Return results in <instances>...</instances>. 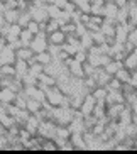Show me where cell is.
<instances>
[{
  "instance_id": "7bdbcfd3",
  "label": "cell",
  "mask_w": 137,
  "mask_h": 154,
  "mask_svg": "<svg viewBox=\"0 0 137 154\" xmlns=\"http://www.w3.org/2000/svg\"><path fill=\"white\" fill-rule=\"evenodd\" d=\"M0 88H2V85H0Z\"/></svg>"
},
{
  "instance_id": "6da1fadb",
  "label": "cell",
  "mask_w": 137,
  "mask_h": 154,
  "mask_svg": "<svg viewBox=\"0 0 137 154\" xmlns=\"http://www.w3.org/2000/svg\"><path fill=\"white\" fill-rule=\"evenodd\" d=\"M29 48H31L34 53H42V51H47L49 49V41H47V32L46 31H41L39 34H36L34 36V39H32V42L29 44Z\"/></svg>"
},
{
  "instance_id": "2e32d148",
  "label": "cell",
  "mask_w": 137,
  "mask_h": 154,
  "mask_svg": "<svg viewBox=\"0 0 137 154\" xmlns=\"http://www.w3.org/2000/svg\"><path fill=\"white\" fill-rule=\"evenodd\" d=\"M36 61L37 63H41V64H44V66H47V64H51L53 61H54V56L51 54L49 49H47V51H42V53H37Z\"/></svg>"
},
{
  "instance_id": "52a82bcc",
  "label": "cell",
  "mask_w": 137,
  "mask_h": 154,
  "mask_svg": "<svg viewBox=\"0 0 137 154\" xmlns=\"http://www.w3.org/2000/svg\"><path fill=\"white\" fill-rule=\"evenodd\" d=\"M119 10H120V7L115 4L114 0H107L105 7H103V17L105 19H117Z\"/></svg>"
},
{
  "instance_id": "cb8c5ba5",
  "label": "cell",
  "mask_w": 137,
  "mask_h": 154,
  "mask_svg": "<svg viewBox=\"0 0 137 154\" xmlns=\"http://www.w3.org/2000/svg\"><path fill=\"white\" fill-rule=\"evenodd\" d=\"M46 9H47V14H49L51 19H59L61 14H63V9H59V7L54 5V4H47Z\"/></svg>"
},
{
  "instance_id": "e575fe53",
  "label": "cell",
  "mask_w": 137,
  "mask_h": 154,
  "mask_svg": "<svg viewBox=\"0 0 137 154\" xmlns=\"http://www.w3.org/2000/svg\"><path fill=\"white\" fill-rule=\"evenodd\" d=\"M75 59L80 61V63H87L88 61V51L87 49H80L76 54H75Z\"/></svg>"
},
{
  "instance_id": "8d00e7d4",
  "label": "cell",
  "mask_w": 137,
  "mask_h": 154,
  "mask_svg": "<svg viewBox=\"0 0 137 154\" xmlns=\"http://www.w3.org/2000/svg\"><path fill=\"white\" fill-rule=\"evenodd\" d=\"M76 9H78V7H76V4H75L73 0H68V4H66V7H64V12H68V14L71 15Z\"/></svg>"
},
{
  "instance_id": "74e56055",
  "label": "cell",
  "mask_w": 137,
  "mask_h": 154,
  "mask_svg": "<svg viewBox=\"0 0 137 154\" xmlns=\"http://www.w3.org/2000/svg\"><path fill=\"white\" fill-rule=\"evenodd\" d=\"M87 29H88L90 32H98V31H102V26H100V24H95V22H91V20H90V22L87 24Z\"/></svg>"
},
{
  "instance_id": "836d02e7",
  "label": "cell",
  "mask_w": 137,
  "mask_h": 154,
  "mask_svg": "<svg viewBox=\"0 0 137 154\" xmlns=\"http://www.w3.org/2000/svg\"><path fill=\"white\" fill-rule=\"evenodd\" d=\"M93 34V39H95V44H103V42H107V36L103 34L102 31H98V32H91Z\"/></svg>"
},
{
  "instance_id": "7402d4cb",
  "label": "cell",
  "mask_w": 137,
  "mask_h": 154,
  "mask_svg": "<svg viewBox=\"0 0 137 154\" xmlns=\"http://www.w3.org/2000/svg\"><path fill=\"white\" fill-rule=\"evenodd\" d=\"M19 39H20L22 46H29V44L32 42V39H34V34H32V32L29 31L27 27H24L22 32H20V36H19Z\"/></svg>"
},
{
  "instance_id": "b9f144b4",
  "label": "cell",
  "mask_w": 137,
  "mask_h": 154,
  "mask_svg": "<svg viewBox=\"0 0 137 154\" xmlns=\"http://www.w3.org/2000/svg\"><path fill=\"white\" fill-rule=\"evenodd\" d=\"M7 26V22H5V17H4V14H0V31Z\"/></svg>"
},
{
  "instance_id": "f546056e",
  "label": "cell",
  "mask_w": 137,
  "mask_h": 154,
  "mask_svg": "<svg viewBox=\"0 0 137 154\" xmlns=\"http://www.w3.org/2000/svg\"><path fill=\"white\" fill-rule=\"evenodd\" d=\"M122 86H123V83L120 82L117 76H114V78H112V80L108 82L107 88H108V91H112V90H122Z\"/></svg>"
},
{
  "instance_id": "603a6c76",
  "label": "cell",
  "mask_w": 137,
  "mask_h": 154,
  "mask_svg": "<svg viewBox=\"0 0 137 154\" xmlns=\"http://www.w3.org/2000/svg\"><path fill=\"white\" fill-rule=\"evenodd\" d=\"M27 110L31 113H37L39 110H42V102L36 98H27Z\"/></svg>"
},
{
  "instance_id": "8992f818",
  "label": "cell",
  "mask_w": 137,
  "mask_h": 154,
  "mask_svg": "<svg viewBox=\"0 0 137 154\" xmlns=\"http://www.w3.org/2000/svg\"><path fill=\"white\" fill-rule=\"evenodd\" d=\"M15 98H17V93H15L12 88H9V86H2V88H0V102L4 105L14 103Z\"/></svg>"
},
{
  "instance_id": "d590c367",
  "label": "cell",
  "mask_w": 137,
  "mask_h": 154,
  "mask_svg": "<svg viewBox=\"0 0 137 154\" xmlns=\"http://www.w3.org/2000/svg\"><path fill=\"white\" fill-rule=\"evenodd\" d=\"M81 15H83V12L80 9H76L73 12V14H71V22H75V24H80L81 22Z\"/></svg>"
},
{
  "instance_id": "4316f807",
  "label": "cell",
  "mask_w": 137,
  "mask_h": 154,
  "mask_svg": "<svg viewBox=\"0 0 137 154\" xmlns=\"http://www.w3.org/2000/svg\"><path fill=\"white\" fill-rule=\"evenodd\" d=\"M0 73H2V76L14 78L15 76V66L14 64H4V66H0Z\"/></svg>"
},
{
  "instance_id": "3957f363",
  "label": "cell",
  "mask_w": 137,
  "mask_h": 154,
  "mask_svg": "<svg viewBox=\"0 0 137 154\" xmlns=\"http://www.w3.org/2000/svg\"><path fill=\"white\" fill-rule=\"evenodd\" d=\"M95 107H96V98H95V95H93L91 91L85 93L83 103H81V107H80V110H81V113H83V117L87 119V117H90V115H93V110H95Z\"/></svg>"
},
{
  "instance_id": "9c48e42d",
  "label": "cell",
  "mask_w": 137,
  "mask_h": 154,
  "mask_svg": "<svg viewBox=\"0 0 137 154\" xmlns=\"http://www.w3.org/2000/svg\"><path fill=\"white\" fill-rule=\"evenodd\" d=\"M14 66H15V78H20V80L27 75L29 68H31L29 61H26V59H15Z\"/></svg>"
},
{
  "instance_id": "4fadbf2b",
  "label": "cell",
  "mask_w": 137,
  "mask_h": 154,
  "mask_svg": "<svg viewBox=\"0 0 137 154\" xmlns=\"http://www.w3.org/2000/svg\"><path fill=\"white\" fill-rule=\"evenodd\" d=\"M91 93L95 95L96 103H107V95H108V88L107 86H96Z\"/></svg>"
},
{
  "instance_id": "8fae6325",
  "label": "cell",
  "mask_w": 137,
  "mask_h": 154,
  "mask_svg": "<svg viewBox=\"0 0 137 154\" xmlns=\"http://www.w3.org/2000/svg\"><path fill=\"white\" fill-rule=\"evenodd\" d=\"M68 127H69V131H71V134H85V131H87L85 119L83 117H75Z\"/></svg>"
},
{
  "instance_id": "e0dca14e",
  "label": "cell",
  "mask_w": 137,
  "mask_h": 154,
  "mask_svg": "<svg viewBox=\"0 0 137 154\" xmlns=\"http://www.w3.org/2000/svg\"><path fill=\"white\" fill-rule=\"evenodd\" d=\"M80 41H81V48L83 49H91L93 46H95V39H93V34H91L90 31L88 32H85L81 37H80Z\"/></svg>"
},
{
  "instance_id": "484cf974",
  "label": "cell",
  "mask_w": 137,
  "mask_h": 154,
  "mask_svg": "<svg viewBox=\"0 0 137 154\" xmlns=\"http://www.w3.org/2000/svg\"><path fill=\"white\" fill-rule=\"evenodd\" d=\"M44 68H46L44 64H41V63H37V61H36V63H32V64H31V68H29V73L39 78V76L42 75V73H44Z\"/></svg>"
},
{
  "instance_id": "9a60e30c",
  "label": "cell",
  "mask_w": 137,
  "mask_h": 154,
  "mask_svg": "<svg viewBox=\"0 0 137 154\" xmlns=\"http://www.w3.org/2000/svg\"><path fill=\"white\" fill-rule=\"evenodd\" d=\"M19 15H20V10L19 9H7L4 12V17H5V22L7 24L19 22Z\"/></svg>"
},
{
  "instance_id": "f1b7e54d",
  "label": "cell",
  "mask_w": 137,
  "mask_h": 154,
  "mask_svg": "<svg viewBox=\"0 0 137 154\" xmlns=\"http://www.w3.org/2000/svg\"><path fill=\"white\" fill-rule=\"evenodd\" d=\"M32 20V14L29 12V10H26V12H20V15H19V24L22 26V27H27V24Z\"/></svg>"
},
{
  "instance_id": "5b68a950",
  "label": "cell",
  "mask_w": 137,
  "mask_h": 154,
  "mask_svg": "<svg viewBox=\"0 0 137 154\" xmlns=\"http://www.w3.org/2000/svg\"><path fill=\"white\" fill-rule=\"evenodd\" d=\"M17 56H15V49L10 44H7L4 49L0 51V66L4 64H14Z\"/></svg>"
},
{
  "instance_id": "ac0fdd59",
  "label": "cell",
  "mask_w": 137,
  "mask_h": 154,
  "mask_svg": "<svg viewBox=\"0 0 137 154\" xmlns=\"http://www.w3.org/2000/svg\"><path fill=\"white\" fill-rule=\"evenodd\" d=\"M123 66H125L127 69H130V71L137 69V54L134 53V51L125 56V59H123Z\"/></svg>"
},
{
  "instance_id": "30bf717a",
  "label": "cell",
  "mask_w": 137,
  "mask_h": 154,
  "mask_svg": "<svg viewBox=\"0 0 137 154\" xmlns=\"http://www.w3.org/2000/svg\"><path fill=\"white\" fill-rule=\"evenodd\" d=\"M93 78L96 80V83H98V86H107L108 85V82L112 80V75H108V73L105 71V68H96L95 75H93Z\"/></svg>"
},
{
  "instance_id": "60d3db41",
  "label": "cell",
  "mask_w": 137,
  "mask_h": 154,
  "mask_svg": "<svg viewBox=\"0 0 137 154\" xmlns=\"http://www.w3.org/2000/svg\"><path fill=\"white\" fill-rule=\"evenodd\" d=\"M7 132H9V129L4 124H0V136H7Z\"/></svg>"
},
{
  "instance_id": "ffe728a7",
  "label": "cell",
  "mask_w": 137,
  "mask_h": 154,
  "mask_svg": "<svg viewBox=\"0 0 137 154\" xmlns=\"http://www.w3.org/2000/svg\"><path fill=\"white\" fill-rule=\"evenodd\" d=\"M107 0H91V14L93 15H103V7Z\"/></svg>"
},
{
  "instance_id": "f35d334b",
  "label": "cell",
  "mask_w": 137,
  "mask_h": 154,
  "mask_svg": "<svg viewBox=\"0 0 137 154\" xmlns=\"http://www.w3.org/2000/svg\"><path fill=\"white\" fill-rule=\"evenodd\" d=\"M9 149V137L7 136H0V151Z\"/></svg>"
},
{
  "instance_id": "83f0119b",
  "label": "cell",
  "mask_w": 137,
  "mask_h": 154,
  "mask_svg": "<svg viewBox=\"0 0 137 154\" xmlns=\"http://www.w3.org/2000/svg\"><path fill=\"white\" fill-rule=\"evenodd\" d=\"M22 83H24V86H36V85H39V78L31 75V73H27L22 78Z\"/></svg>"
},
{
  "instance_id": "d4e9b609",
  "label": "cell",
  "mask_w": 137,
  "mask_h": 154,
  "mask_svg": "<svg viewBox=\"0 0 137 154\" xmlns=\"http://www.w3.org/2000/svg\"><path fill=\"white\" fill-rule=\"evenodd\" d=\"M76 7L85 14H91V0H73Z\"/></svg>"
},
{
  "instance_id": "ba28073f",
  "label": "cell",
  "mask_w": 137,
  "mask_h": 154,
  "mask_svg": "<svg viewBox=\"0 0 137 154\" xmlns=\"http://www.w3.org/2000/svg\"><path fill=\"white\" fill-rule=\"evenodd\" d=\"M66 39H68V34L66 32H63L59 29V31H54L53 34H49L47 36V41H49V46H61L66 42Z\"/></svg>"
},
{
  "instance_id": "7a4b0ae2",
  "label": "cell",
  "mask_w": 137,
  "mask_h": 154,
  "mask_svg": "<svg viewBox=\"0 0 137 154\" xmlns=\"http://www.w3.org/2000/svg\"><path fill=\"white\" fill-rule=\"evenodd\" d=\"M63 64L69 69V73H71V76H73V78H76V80H83V78H85L83 63L76 61V59H75V56H69L66 61H63Z\"/></svg>"
},
{
  "instance_id": "5bb4252c",
  "label": "cell",
  "mask_w": 137,
  "mask_h": 154,
  "mask_svg": "<svg viewBox=\"0 0 137 154\" xmlns=\"http://www.w3.org/2000/svg\"><path fill=\"white\" fill-rule=\"evenodd\" d=\"M34 54H36V53H34V51L29 48V46H20V48L15 51V56H17V59H26V61H29V59H31Z\"/></svg>"
},
{
  "instance_id": "1f68e13d",
  "label": "cell",
  "mask_w": 137,
  "mask_h": 154,
  "mask_svg": "<svg viewBox=\"0 0 137 154\" xmlns=\"http://www.w3.org/2000/svg\"><path fill=\"white\" fill-rule=\"evenodd\" d=\"M61 31L66 32L68 36H69V34H75V32H76V24L69 20V22H66L64 26H61ZM75 36H76V34H75Z\"/></svg>"
},
{
  "instance_id": "d6986e66",
  "label": "cell",
  "mask_w": 137,
  "mask_h": 154,
  "mask_svg": "<svg viewBox=\"0 0 137 154\" xmlns=\"http://www.w3.org/2000/svg\"><path fill=\"white\" fill-rule=\"evenodd\" d=\"M39 83L44 86H56L58 85V78L53 76V75H47V73H42L41 76H39Z\"/></svg>"
},
{
  "instance_id": "7c38bea8",
  "label": "cell",
  "mask_w": 137,
  "mask_h": 154,
  "mask_svg": "<svg viewBox=\"0 0 137 154\" xmlns=\"http://www.w3.org/2000/svg\"><path fill=\"white\" fill-rule=\"evenodd\" d=\"M71 142H73L75 149L76 151H88V144H87V139L83 134H71Z\"/></svg>"
},
{
  "instance_id": "ab89813d",
  "label": "cell",
  "mask_w": 137,
  "mask_h": 154,
  "mask_svg": "<svg viewBox=\"0 0 137 154\" xmlns=\"http://www.w3.org/2000/svg\"><path fill=\"white\" fill-rule=\"evenodd\" d=\"M130 85H132L134 88H137V69H134V71H132V76H130Z\"/></svg>"
},
{
  "instance_id": "44dd1931",
  "label": "cell",
  "mask_w": 137,
  "mask_h": 154,
  "mask_svg": "<svg viewBox=\"0 0 137 154\" xmlns=\"http://www.w3.org/2000/svg\"><path fill=\"white\" fill-rule=\"evenodd\" d=\"M115 76H117V78L120 80V82H122L123 85H125V83H130V76H132V71H130V69H127L125 66H123V68H120L119 71L115 73Z\"/></svg>"
},
{
  "instance_id": "d6a6232c",
  "label": "cell",
  "mask_w": 137,
  "mask_h": 154,
  "mask_svg": "<svg viewBox=\"0 0 137 154\" xmlns=\"http://www.w3.org/2000/svg\"><path fill=\"white\" fill-rule=\"evenodd\" d=\"M27 29L32 32V34H34V36H36V34H39V32H41V24L37 22V20H34V19H32L31 22L27 24Z\"/></svg>"
},
{
  "instance_id": "4dcf8cb0",
  "label": "cell",
  "mask_w": 137,
  "mask_h": 154,
  "mask_svg": "<svg viewBox=\"0 0 137 154\" xmlns=\"http://www.w3.org/2000/svg\"><path fill=\"white\" fill-rule=\"evenodd\" d=\"M14 103L17 105L19 109H27V97L24 95V91L22 93H17V98H15Z\"/></svg>"
},
{
  "instance_id": "277c9868",
  "label": "cell",
  "mask_w": 137,
  "mask_h": 154,
  "mask_svg": "<svg viewBox=\"0 0 137 154\" xmlns=\"http://www.w3.org/2000/svg\"><path fill=\"white\" fill-rule=\"evenodd\" d=\"M54 139H56V142L59 144V149H61V146L71 139V131H69V127L68 125H59V124H58V125H56V132H54Z\"/></svg>"
}]
</instances>
